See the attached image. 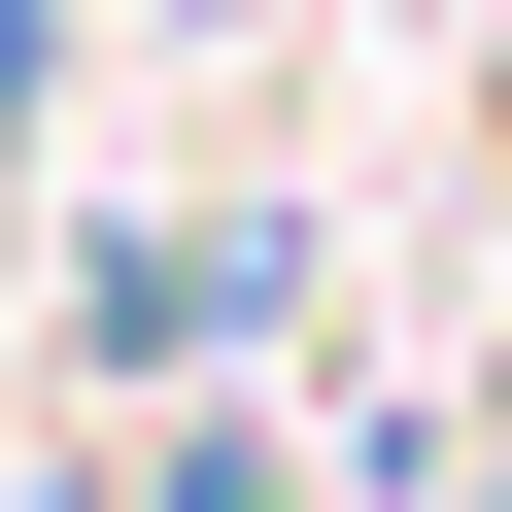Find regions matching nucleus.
Listing matches in <instances>:
<instances>
[{
    "label": "nucleus",
    "mask_w": 512,
    "mask_h": 512,
    "mask_svg": "<svg viewBox=\"0 0 512 512\" xmlns=\"http://www.w3.org/2000/svg\"><path fill=\"white\" fill-rule=\"evenodd\" d=\"M0 103H35V0H0Z\"/></svg>",
    "instance_id": "obj_1"
}]
</instances>
